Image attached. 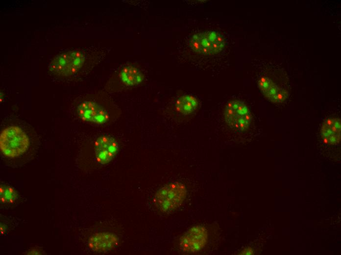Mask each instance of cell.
Instances as JSON below:
<instances>
[{
	"mask_svg": "<svg viewBox=\"0 0 341 255\" xmlns=\"http://www.w3.org/2000/svg\"><path fill=\"white\" fill-rule=\"evenodd\" d=\"M29 142L25 132L17 126L5 128L0 133V151L8 157H16L23 154L27 150Z\"/></svg>",
	"mask_w": 341,
	"mask_h": 255,
	"instance_id": "1",
	"label": "cell"
},
{
	"mask_svg": "<svg viewBox=\"0 0 341 255\" xmlns=\"http://www.w3.org/2000/svg\"><path fill=\"white\" fill-rule=\"evenodd\" d=\"M187 196V189L183 183L172 182L159 189L154 197L156 207L163 212H168L178 208Z\"/></svg>",
	"mask_w": 341,
	"mask_h": 255,
	"instance_id": "2",
	"label": "cell"
},
{
	"mask_svg": "<svg viewBox=\"0 0 341 255\" xmlns=\"http://www.w3.org/2000/svg\"><path fill=\"white\" fill-rule=\"evenodd\" d=\"M189 45L195 52L214 55L219 53L224 49L225 41L219 32L210 30L195 33L190 38Z\"/></svg>",
	"mask_w": 341,
	"mask_h": 255,
	"instance_id": "3",
	"label": "cell"
},
{
	"mask_svg": "<svg viewBox=\"0 0 341 255\" xmlns=\"http://www.w3.org/2000/svg\"><path fill=\"white\" fill-rule=\"evenodd\" d=\"M85 56L79 51H68L56 55L49 65L50 72L61 76L76 73L83 65Z\"/></svg>",
	"mask_w": 341,
	"mask_h": 255,
	"instance_id": "4",
	"label": "cell"
},
{
	"mask_svg": "<svg viewBox=\"0 0 341 255\" xmlns=\"http://www.w3.org/2000/svg\"><path fill=\"white\" fill-rule=\"evenodd\" d=\"M224 119L227 126L233 130L244 131L249 127L252 116L247 105L243 102H228L224 109Z\"/></svg>",
	"mask_w": 341,
	"mask_h": 255,
	"instance_id": "5",
	"label": "cell"
},
{
	"mask_svg": "<svg viewBox=\"0 0 341 255\" xmlns=\"http://www.w3.org/2000/svg\"><path fill=\"white\" fill-rule=\"evenodd\" d=\"M208 232L202 226L190 228L180 238L179 246L185 253H195L202 250L207 244Z\"/></svg>",
	"mask_w": 341,
	"mask_h": 255,
	"instance_id": "6",
	"label": "cell"
},
{
	"mask_svg": "<svg viewBox=\"0 0 341 255\" xmlns=\"http://www.w3.org/2000/svg\"><path fill=\"white\" fill-rule=\"evenodd\" d=\"M78 115L82 121L95 124L106 123L110 118L108 110L93 100H85L77 107Z\"/></svg>",
	"mask_w": 341,
	"mask_h": 255,
	"instance_id": "7",
	"label": "cell"
},
{
	"mask_svg": "<svg viewBox=\"0 0 341 255\" xmlns=\"http://www.w3.org/2000/svg\"><path fill=\"white\" fill-rule=\"evenodd\" d=\"M118 141L114 137L109 135L99 136L95 142L94 150L97 161L105 165L111 162L119 151Z\"/></svg>",
	"mask_w": 341,
	"mask_h": 255,
	"instance_id": "8",
	"label": "cell"
},
{
	"mask_svg": "<svg viewBox=\"0 0 341 255\" xmlns=\"http://www.w3.org/2000/svg\"><path fill=\"white\" fill-rule=\"evenodd\" d=\"M118 241L117 235L108 232H101L91 236L88 244L90 248L95 252L106 253L117 246Z\"/></svg>",
	"mask_w": 341,
	"mask_h": 255,
	"instance_id": "9",
	"label": "cell"
},
{
	"mask_svg": "<svg viewBox=\"0 0 341 255\" xmlns=\"http://www.w3.org/2000/svg\"><path fill=\"white\" fill-rule=\"evenodd\" d=\"M341 122L340 119L328 118L323 123L321 135L325 144L335 145L341 140Z\"/></svg>",
	"mask_w": 341,
	"mask_h": 255,
	"instance_id": "10",
	"label": "cell"
},
{
	"mask_svg": "<svg viewBox=\"0 0 341 255\" xmlns=\"http://www.w3.org/2000/svg\"><path fill=\"white\" fill-rule=\"evenodd\" d=\"M118 77L124 86H134L140 84L144 80L145 75L136 67L126 65L121 69Z\"/></svg>",
	"mask_w": 341,
	"mask_h": 255,
	"instance_id": "11",
	"label": "cell"
},
{
	"mask_svg": "<svg viewBox=\"0 0 341 255\" xmlns=\"http://www.w3.org/2000/svg\"><path fill=\"white\" fill-rule=\"evenodd\" d=\"M198 105V102L195 97L192 95L186 94L176 100L175 108L178 112L183 115H188L195 112Z\"/></svg>",
	"mask_w": 341,
	"mask_h": 255,
	"instance_id": "12",
	"label": "cell"
},
{
	"mask_svg": "<svg viewBox=\"0 0 341 255\" xmlns=\"http://www.w3.org/2000/svg\"><path fill=\"white\" fill-rule=\"evenodd\" d=\"M18 199V193L13 187L5 184L0 186V201L2 204H12Z\"/></svg>",
	"mask_w": 341,
	"mask_h": 255,
	"instance_id": "13",
	"label": "cell"
},
{
	"mask_svg": "<svg viewBox=\"0 0 341 255\" xmlns=\"http://www.w3.org/2000/svg\"><path fill=\"white\" fill-rule=\"evenodd\" d=\"M280 90L276 85L273 83L269 88L263 94L269 101L275 103L276 96Z\"/></svg>",
	"mask_w": 341,
	"mask_h": 255,
	"instance_id": "14",
	"label": "cell"
},
{
	"mask_svg": "<svg viewBox=\"0 0 341 255\" xmlns=\"http://www.w3.org/2000/svg\"><path fill=\"white\" fill-rule=\"evenodd\" d=\"M253 253L252 249H244V251L243 252V254H245V255H251Z\"/></svg>",
	"mask_w": 341,
	"mask_h": 255,
	"instance_id": "15",
	"label": "cell"
}]
</instances>
